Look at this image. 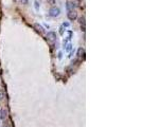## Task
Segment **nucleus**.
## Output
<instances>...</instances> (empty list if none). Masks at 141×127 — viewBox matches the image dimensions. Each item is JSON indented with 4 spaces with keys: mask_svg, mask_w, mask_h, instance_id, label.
Returning <instances> with one entry per match:
<instances>
[{
    "mask_svg": "<svg viewBox=\"0 0 141 127\" xmlns=\"http://www.w3.org/2000/svg\"><path fill=\"white\" fill-rule=\"evenodd\" d=\"M64 28H67V27H69V24H68V22H64V24L62 25Z\"/></svg>",
    "mask_w": 141,
    "mask_h": 127,
    "instance_id": "2eb2a0df",
    "label": "nucleus"
},
{
    "mask_svg": "<svg viewBox=\"0 0 141 127\" xmlns=\"http://www.w3.org/2000/svg\"><path fill=\"white\" fill-rule=\"evenodd\" d=\"M61 14V9L60 8H56V6H53L49 10V15L51 17H57V16H60Z\"/></svg>",
    "mask_w": 141,
    "mask_h": 127,
    "instance_id": "f03ea898",
    "label": "nucleus"
},
{
    "mask_svg": "<svg viewBox=\"0 0 141 127\" xmlns=\"http://www.w3.org/2000/svg\"><path fill=\"white\" fill-rule=\"evenodd\" d=\"M65 50L67 51V52H70L71 51V49H72V44L71 43H67V44H65Z\"/></svg>",
    "mask_w": 141,
    "mask_h": 127,
    "instance_id": "1a4fd4ad",
    "label": "nucleus"
},
{
    "mask_svg": "<svg viewBox=\"0 0 141 127\" xmlns=\"http://www.w3.org/2000/svg\"><path fill=\"white\" fill-rule=\"evenodd\" d=\"M67 17L70 21H73L77 18V12L75 10H70V11H67Z\"/></svg>",
    "mask_w": 141,
    "mask_h": 127,
    "instance_id": "f257e3e1",
    "label": "nucleus"
},
{
    "mask_svg": "<svg viewBox=\"0 0 141 127\" xmlns=\"http://www.w3.org/2000/svg\"><path fill=\"white\" fill-rule=\"evenodd\" d=\"M2 127H9V125H6V124H3V125H2Z\"/></svg>",
    "mask_w": 141,
    "mask_h": 127,
    "instance_id": "f3484780",
    "label": "nucleus"
},
{
    "mask_svg": "<svg viewBox=\"0 0 141 127\" xmlns=\"http://www.w3.org/2000/svg\"><path fill=\"white\" fill-rule=\"evenodd\" d=\"M60 34H61V35H63V34H64V27L63 26L60 28Z\"/></svg>",
    "mask_w": 141,
    "mask_h": 127,
    "instance_id": "ddd939ff",
    "label": "nucleus"
},
{
    "mask_svg": "<svg viewBox=\"0 0 141 127\" xmlns=\"http://www.w3.org/2000/svg\"><path fill=\"white\" fill-rule=\"evenodd\" d=\"M34 29H35V31H36L37 33H39V34H44L45 33V29H44V27L41 26V25H39V24H34Z\"/></svg>",
    "mask_w": 141,
    "mask_h": 127,
    "instance_id": "0eeeda50",
    "label": "nucleus"
},
{
    "mask_svg": "<svg viewBox=\"0 0 141 127\" xmlns=\"http://www.w3.org/2000/svg\"><path fill=\"white\" fill-rule=\"evenodd\" d=\"M9 115V112L5 108H0V120H5Z\"/></svg>",
    "mask_w": 141,
    "mask_h": 127,
    "instance_id": "39448f33",
    "label": "nucleus"
},
{
    "mask_svg": "<svg viewBox=\"0 0 141 127\" xmlns=\"http://www.w3.org/2000/svg\"><path fill=\"white\" fill-rule=\"evenodd\" d=\"M58 58H62V52H60V53H58Z\"/></svg>",
    "mask_w": 141,
    "mask_h": 127,
    "instance_id": "dca6fc26",
    "label": "nucleus"
},
{
    "mask_svg": "<svg viewBox=\"0 0 141 127\" xmlns=\"http://www.w3.org/2000/svg\"><path fill=\"white\" fill-rule=\"evenodd\" d=\"M47 39H48L49 41H51V42H53V41H55L56 39H57V36H56V33L55 32H53V31H49L48 33H47Z\"/></svg>",
    "mask_w": 141,
    "mask_h": 127,
    "instance_id": "7ed1b4c3",
    "label": "nucleus"
},
{
    "mask_svg": "<svg viewBox=\"0 0 141 127\" xmlns=\"http://www.w3.org/2000/svg\"><path fill=\"white\" fill-rule=\"evenodd\" d=\"M47 1H48V3H49V4H51V5H54V4L56 3L55 0H47Z\"/></svg>",
    "mask_w": 141,
    "mask_h": 127,
    "instance_id": "f8f14e48",
    "label": "nucleus"
},
{
    "mask_svg": "<svg viewBox=\"0 0 141 127\" xmlns=\"http://www.w3.org/2000/svg\"><path fill=\"white\" fill-rule=\"evenodd\" d=\"M79 22H80V25H81V30L85 32V29H86V22H85V16H81L79 18Z\"/></svg>",
    "mask_w": 141,
    "mask_h": 127,
    "instance_id": "423d86ee",
    "label": "nucleus"
},
{
    "mask_svg": "<svg viewBox=\"0 0 141 127\" xmlns=\"http://www.w3.org/2000/svg\"><path fill=\"white\" fill-rule=\"evenodd\" d=\"M76 57L79 59H82V58H85V50L83 48H79L77 51H76Z\"/></svg>",
    "mask_w": 141,
    "mask_h": 127,
    "instance_id": "20e7f679",
    "label": "nucleus"
},
{
    "mask_svg": "<svg viewBox=\"0 0 141 127\" xmlns=\"http://www.w3.org/2000/svg\"><path fill=\"white\" fill-rule=\"evenodd\" d=\"M34 3H35V8H36V10H38V8H39V3H38V1H35Z\"/></svg>",
    "mask_w": 141,
    "mask_h": 127,
    "instance_id": "4468645a",
    "label": "nucleus"
},
{
    "mask_svg": "<svg viewBox=\"0 0 141 127\" xmlns=\"http://www.w3.org/2000/svg\"><path fill=\"white\" fill-rule=\"evenodd\" d=\"M66 9H67V11L75 10V3H74L73 1H67V3H66Z\"/></svg>",
    "mask_w": 141,
    "mask_h": 127,
    "instance_id": "6e6552de",
    "label": "nucleus"
},
{
    "mask_svg": "<svg viewBox=\"0 0 141 127\" xmlns=\"http://www.w3.org/2000/svg\"><path fill=\"white\" fill-rule=\"evenodd\" d=\"M4 99V92L2 90H0V101H2Z\"/></svg>",
    "mask_w": 141,
    "mask_h": 127,
    "instance_id": "9d476101",
    "label": "nucleus"
},
{
    "mask_svg": "<svg viewBox=\"0 0 141 127\" xmlns=\"http://www.w3.org/2000/svg\"><path fill=\"white\" fill-rule=\"evenodd\" d=\"M18 1H19L21 4H28V3H29V0H18Z\"/></svg>",
    "mask_w": 141,
    "mask_h": 127,
    "instance_id": "9b49d317",
    "label": "nucleus"
}]
</instances>
